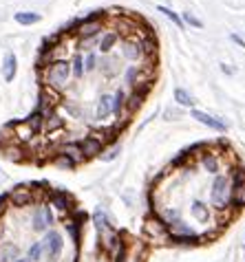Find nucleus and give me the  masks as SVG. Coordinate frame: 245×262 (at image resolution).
Returning <instances> with one entry per match:
<instances>
[{
  "mask_svg": "<svg viewBox=\"0 0 245 262\" xmlns=\"http://www.w3.org/2000/svg\"><path fill=\"white\" fill-rule=\"evenodd\" d=\"M49 205L51 209H57V212H73V199L64 192V190H53L49 192Z\"/></svg>",
  "mask_w": 245,
  "mask_h": 262,
  "instance_id": "0eeeda50",
  "label": "nucleus"
},
{
  "mask_svg": "<svg viewBox=\"0 0 245 262\" xmlns=\"http://www.w3.org/2000/svg\"><path fill=\"white\" fill-rule=\"evenodd\" d=\"M71 79V64L67 60H55L45 69V84L51 91H62Z\"/></svg>",
  "mask_w": 245,
  "mask_h": 262,
  "instance_id": "f257e3e1",
  "label": "nucleus"
},
{
  "mask_svg": "<svg viewBox=\"0 0 245 262\" xmlns=\"http://www.w3.org/2000/svg\"><path fill=\"white\" fill-rule=\"evenodd\" d=\"M243 183H245V167H236V170H232V177H230V185L236 187Z\"/></svg>",
  "mask_w": 245,
  "mask_h": 262,
  "instance_id": "c85d7f7f",
  "label": "nucleus"
},
{
  "mask_svg": "<svg viewBox=\"0 0 245 262\" xmlns=\"http://www.w3.org/2000/svg\"><path fill=\"white\" fill-rule=\"evenodd\" d=\"M93 225H95L97 234H104V231L113 229V225H111V221H109V216H106L102 209H95V212H93Z\"/></svg>",
  "mask_w": 245,
  "mask_h": 262,
  "instance_id": "a211bd4d",
  "label": "nucleus"
},
{
  "mask_svg": "<svg viewBox=\"0 0 245 262\" xmlns=\"http://www.w3.org/2000/svg\"><path fill=\"white\" fill-rule=\"evenodd\" d=\"M175 99H177L181 106H194V99L190 97V93L183 91V89H177V91H175Z\"/></svg>",
  "mask_w": 245,
  "mask_h": 262,
  "instance_id": "cd10ccee",
  "label": "nucleus"
},
{
  "mask_svg": "<svg viewBox=\"0 0 245 262\" xmlns=\"http://www.w3.org/2000/svg\"><path fill=\"white\" fill-rule=\"evenodd\" d=\"M230 205H234L239 209L245 207V183L232 187V199H230Z\"/></svg>",
  "mask_w": 245,
  "mask_h": 262,
  "instance_id": "5701e85b",
  "label": "nucleus"
},
{
  "mask_svg": "<svg viewBox=\"0 0 245 262\" xmlns=\"http://www.w3.org/2000/svg\"><path fill=\"white\" fill-rule=\"evenodd\" d=\"M121 55L126 57V60L131 62H137L144 57V51H141V42L137 35H131V38L124 40V45H121Z\"/></svg>",
  "mask_w": 245,
  "mask_h": 262,
  "instance_id": "1a4fd4ad",
  "label": "nucleus"
},
{
  "mask_svg": "<svg viewBox=\"0 0 245 262\" xmlns=\"http://www.w3.org/2000/svg\"><path fill=\"white\" fill-rule=\"evenodd\" d=\"M64 128V119L60 117V115H49V117L45 119V126H42V133H47V135H51L55 133V130H62Z\"/></svg>",
  "mask_w": 245,
  "mask_h": 262,
  "instance_id": "aec40b11",
  "label": "nucleus"
},
{
  "mask_svg": "<svg viewBox=\"0 0 245 262\" xmlns=\"http://www.w3.org/2000/svg\"><path fill=\"white\" fill-rule=\"evenodd\" d=\"M13 18H16L18 25H25V27L40 23V13H35V11H20V13H16Z\"/></svg>",
  "mask_w": 245,
  "mask_h": 262,
  "instance_id": "4be33fe9",
  "label": "nucleus"
},
{
  "mask_svg": "<svg viewBox=\"0 0 245 262\" xmlns=\"http://www.w3.org/2000/svg\"><path fill=\"white\" fill-rule=\"evenodd\" d=\"M221 67H223V73H228V75H232V73H234L232 69H230V67H228V64H221Z\"/></svg>",
  "mask_w": 245,
  "mask_h": 262,
  "instance_id": "4c0bfd02",
  "label": "nucleus"
},
{
  "mask_svg": "<svg viewBox=\"0 0 245 262\" xmlns=\"http://www.w3.org/2000/svg\"><path fill=\"white\" fill-rule=\"evenodd\" d=\"M201 165L206 167V172H210V174H217L219 172V167H221V157H219V152H203L201 155Z\"/></svg>",
  "mask_w": 245,
  "mask_h": 262,
  "instance_id": "f8f14e48",
  "label": "nucleus"
},
{
  "mask_svg": "<svg viewBox=\"0 0 245 262\" xmlns=\"http://www.w3.org/2000/svg\"><path fill=\"white\" fill-rule=\"evenodd\" d=\"M82 64H84V73L95 71V67H97V55H95V53H86V55L82 57Z\"/></svg>",
  "mask_w": 245,
  "mask_h": 262,
  "instance_id": "2f4dec72",
  "label": "nucleus"
},
{
  "mask_svg": "<svg viewBox=\"0 0 245 262\" xmlns=\"http://www.w3.org/2000/svg\"><path fill=\"white\" fill-rule=\"evenodd\" d=\"M13 262H31V260H29V258H23V256H18V258L13 260Z\"/></svg>",
  "mask_w": 245,
  "mask_h": 262,
  "instance_id": "58836bf2",
  "label": "nucleus"
},
{
  "mask_svg": "<svg viewBox=\"0 0 245 262\" xmlns=\"http://www.w3.org/2000/svg\"><path fill=\"white\" fill-rule=\"evenodd\" d=\"M57 152H60V155H64V157H69L71 161H75V165H80V163L84 161L82 150H80V145H77V141H67V143H62Z\"/></svg>",
  "mask_w": 245,
  "mask_h": 262,
  "instance_id": "9b49d317",
  "label": "nucleus"
},
{
  "mask_svg": "<svg viewBox=\"0 0 245 262\" xmlns=\"http://www.w3.org/2000/svg\"><path fill=\"white\" fill-rule=\"evenodd\" d=\"M67 231H69V236L73 238V243L75 245H80V240H82V225H77L73 221H69L67 223Z\"/></svg>",
  "mask_w": 245,
  "mask_h": 262,
  "instance_id": "a878e982",
  "label": "nucleus"
},
{
  "mask_svg": "<svg viewBox=\"0 0 245 262\" xmlns=\"http://www.w3.org/2000/svg\"><path fill=\"white\" fill-rule=\"evenodd\" d=\"M20 256L18 245L13 243H0V262H13Z\"/></svg>",
  "mask_w": 245,
  "mask_h": 262,
  "instance_id": "f3484780",
  "label": "nucleus"
},
{
  "mask_svg": "<svg viewBox=\"0 0 245 262\" xmlns=\"http://www.w3.org/2000/svg\"><path fill=\"white\" fill-rule=\"evenodd\" d=\"M27 258L31 260V262H40L42 258H45V253H42V243H40V240H35V243H31V245H29Z\"/></svg>",
  "mask_w": 245,
  "mask_h": 262,
  "instance_id": "b1692460",
  "label": "nucleus"
},
{
  "mask_svg": "<svg viewBox=\"0 0 245 262\" xmlns=\"http://www.w3.org/2000/svg\"><path fill=\"white\" fill-rule=\"evenodd\" d=\"M230 38H232L234 42H236V45H239L241 49H245V40L241 38V35H236V33H232V35H230Z\"/></svg>",
  "mask_w": 245,
  "mask_h": 262,
  "instance_id": "e433bc0d",
  "label": "nucleus"
},
{
  "mask_svg": "<svg viewBox=\"0 0 245 262\" xmlns=\"http://www.w3.org/2000/svg\"><path fill=\"white\" fill-rule=\"evenodd\" d=\"M113 115V95H102L97 101V108H95V119L104 121L106 117Z\"/></svg>",
  "mask_w": 245,
  "mask_h": 262,
  "instance_id": "ddd939ff",
  "label": "nucleus"
},
{
  "mask_svg": "<svg viewBox=\"0 0 245 262\" xmlns=\"http://www.w3.org/2000/svg\"><path fill=\"white\" fill-rule=\"evenodd\" d=\"M69 64H71V75H75L77 79L84 77V64H82V55L80 53H77Z\"/></svg>",
  "mask_w": 245,
  "mask_h": 262,
  "instance_id": "393cba45",
  "label": "nucleus"
},
{
  "mask_svg": "<svg viewBox=\"0 0 245 262\" xmlns=\"http://www.w3.org/2000/svg\"><path fill=\"white\" fill-rule=\"evenodd\" d=\"M124 77H126V84L133 89V86L137 84V79H139V67H128Z\"/></svg>",
  "mask_w": 245,
  "mask_h": 262,
  "instance_id": "c756f323",
  "label": "nucleus"
},
{
  "mask_svg": "<svg viewBox=\"0 0 245 262\" xmlns=\"http://www.w3.org/2000/svg\"><path fill=\"white\" fill-rule=\"evenodd\" d=\"M192 214H194V218H197L199 223H208V221H210V209H208L206 203H201V201L192 203Z\"/></svg>",
  "mask_w": 245,
  "mask_h": 262,
  "instance_id": "412c9836",
  "label": "nucleus"
},
{
  "mask_svg": "<svg viewBox=\"0 0 245 262\" xmlns=\"http://www.w3.org/2000/svg\"><path fill=\"white\" fill-rule=\"evenodd\" d=\"M16 71H18V60L13 53H7L5 55V64H3V75H5V82H11L16 77Z\"/></svg>",
  "mask_w": 245,
  "mask_h": 262,
  "instance_id": "dca6fc26",
  "label": "nucleus"
},
{
  "mask_svg": "<svg viewBox=\"0 0 245 262\" xmlns=\"http://www.w3.org/2000/svg\"><path fill=\"white\" fill-rule=\"evenodd\" d=\"M102 11H95L93 16L80 20V27H77V35L80 38H97L99 31H102V16H99Z\"/></svg>",
  "mask_w": 245,
  "mask_h": 262,
  "instance_id": "39448f33",
  "label": "nucleus"
},
{
  "mask_svg": "<svg viewBox=\"0 0 245 262\" xmlns=\"http://www.w3.org/2000/svg\"><path fill=\"white\" fill-rule=\"evenodd\" d=\"M157 9H159V13H166V16H168V18H170V20H172V23H175L177 27H181V29H183V20H181V16H177L175 11L168 9V7H164V5H159V7H157Z\"/></svg>",
  "mask_w": 245,
  "mask_h": 262,
  "instance_id": "7c9ffc66",
  "label": "nucleus"
},
{
  "mask_svg": "<svg viewBox=\"0 0 245 262\" xmlns=\"http://www.w3.org/2000/svg\"><path fill=\"white\" fill-rule=\"evenodd\" d=\"M35 201V192L29 190V185H18L9 192V205L13 207H29Z\"/></svg>",
  "mask_w": 245,
  "mask_h": 262,
  "instance_id": "423d86ee",
  "label": "nucleus"
},
{
  "mask_svg": "<svg viewBox=\"0 0 245 262\" xmlns=\"http://www.w3.org/2000/svg\"><path fill=\"white\" fill-rule=\"evenodd\" d=\"M164 117L168 119V121H172L175 117H179V111H166V113H164Z\"/></svg>",
  "mask_w": 245,
  "mask_h": 262,
  "instance_id": "c9c22d12",
  "label": "nucleus"
},
{
  "mask_svg": "<svg viewBox=\"0 0 245 262\" xmlns=\"http://www.w3.org/2000/svg\"><path fill=\"white\" fill-rule=\"evenodd\" d=\"M117 40H119V33H117V31H106V33H102V38H99L97 49L102 51L104 55H109V53H111V49L117 45Z\"/></svg>",
  "mask_w": 245,
  "mask_h": 262,
  "instance_id": "2eb2a0df",
  "label": "nucleus"
},
{
  "mask_svg": "<svg viewBox=\"0 0 245 262\" xmlns=\"http://www.w3.org/2000/svg\"><path fill=\"white\" fill-rule=\"evenodd\" d=\"M124 111H126V91L119 89V91L113 95V115H115L117 119L124 121Z\"/></svg>",
  "mask_w": 245,
  "mask_h": 262,
  "instance_id": "4468645a",
  "label": "nucleus"
},
{
  "mask_svg": "<svg viewBox=\"0 0 245 262\" xmlns=\"http://www.w3.org/2000/svg\"><path fill=\"white\" fill-rule=\"evenodd\" d=\"M192 117L197 119L199 123H203V126H208V128L219 130V133H226V130H228L226 123L219 121V119H214L212 115H208V113H203V111H192Z\"/></svg>",
  "mask_w": 245,
  "mask_h": 262,
  "instance_id": "9d476101",
  "label": "nucleus"
},
{
  "mask_svg": "<svg viewBox=\"0 0 245 262\" xmlns=\"http://www.w3.org/2000/svg\"><path fill=\"white\" fill-rule=\"evenodd\" d=\"M40 243H42V253H45V258L57 260L62 256V251H64V236L57 229H49Z\"/></svg>",
  "mask_w": 245,
  "mask_h": 262,
  "instance_id": "20e7f679",
  "label": "nucleus"
},
{
  "mask_svg": "<svg viewBox=\"0 0 245 262\" xmlns=\"http://www.w3.org/2000/svg\"><path fill=\"white\" fill-rule=\"evenodd\" d=\"M25 123L29 126V130H31V133H33L35 137H38V135L42 133V126H45V117H42V115H40L38 111H33V113L25 119Z\"/></svg>",
  "mask_w": 245,
  "mask_h": 262,
  "instance_id": "6ab92c4d",
  "label": "nucleus"
},
{
  "mask_svg": "<svg viewBox=\"0 0 245 262\" xmlns=\"http://www.w3.org/2000/svg\"><path fill=\"white\" fill-rule=\"evenodd\" d=\"M119 155V148H113V150H109V152H104V155H99L102 157V161H113L115 157Z\"/></svg>",
  "mask_w": 245,
  "mask_h": 262,
  "instance_id": "72a5a7b5",
  "label": "nucleus"
},
{
  "mask_svg": "<svg viewBox=\"0 0 245 262\" xmlns=\"http://www.w3.org/2000/svg\"><path fill=\"white\" fill-rule=\"evenodd\" d=\"M9 207V194H0V214Z\"/></svg>",
  "mask_w": 245,
  "mask_h": 262,
  "instance_id": "f704fd0d",
  "label": "nucleus"
},
{
  "mask_svg": "<svg viewBox=\"0 0 245 262\" xmlns=\"http://www.w3.org/2000/svg\"><path fill=\"white\" fill-rule=\"evenodd\" d=\"M53 225H55V216H53L51 205H49V203L35 205L33 214H31V229L35 231V234H47Z\"/></svg>",
  "mask_w": 245,
  "mask_h": 262,
  "instance_id": "7ed1b4c3",
  "label": "nucleus"
},
{
  "mask_svg": "<svg viewBox=\"0 0 245 262\" xmlns=\"http://www.w3.org/2000/svg\"><path fill=\"white\" fill-rule=\"evenodd\" d=\"M53 163L57 167H62V170H73V167H75V161H71L69 157L60 155V152H55V155H53Z\"/></svg>",
  "mask_w": 245,
  "mask_h": 262,
  "instance_id": "bb28decb",
  "label": "nucleus"
},
{
  "mask_svg": "<svg viewBox=\"0 0 245 262\" xmlns=\"http://www.w3.org/2000/svg\"><path fill=\"white\" fill-rule=\"evenodd\" d=\"M77 145H80V150H82V157H84V161L86 159H93V157H99L104 152V143L97 139V137H84V139L77 141Z\"/></svg>",
  "mask_w": 245,
  "mask_h": 262,
  "instance_id": "6e6552de",
  "label": "nucleus"
},
{
  "mask_svg": "<svg viewBox=\"0 0 245 262\" xmlns=\"http://www.w3.org/2000/svg\"><path fill=\"white\" fill-rule=\"evenodd\" d=\"M212 205L217 209H228L230 199H232V185H230L228 174H217L212 183Z\"/></svg>",
  "mask_w": 245,
  "mask_h": 262,
  "instance_id": "f03ea898",
  "label": "nucleus"
},
{
  "mask_svg": "<svg viewBox=\"0 0 245 262\" xmlns=\"http://www.w3.org/2000/svg\"><path fill=\"white\" fill-rule=\"evenodd\" d=\"M183 20H186V23H188L190 27H197V29H201V27H203V23H201V20H197V18H194L192 13H183Z\"/></svg>",
  "mask_w": 245,
  "mask_h": 262,
  "instance_id": "473e14b6",
  "label": "nucleus"
}]
</instances>
